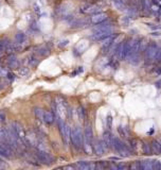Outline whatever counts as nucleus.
Wrapping results in <instances>:
<instances>
[{"label":"nucleus","instance_id":"1","mask_svg":"<svg viewBox=\"0 0 161 170\" xmlns=\"http://www.w3.org/2000/svg\"><path fill=\"white\" fill-rule=\"evenodd\" d=\"M70 139H71L72 143L75 149H81L82 146L84 145V135H83L82 130L79 127H74L71 130V136H70Z\"/></svg>","mask_w":161,"mask_h":170},{"label":"nucleus","instance_id":"2","mask_svg":"<svg viewBox=\"0 0 161 170\" xmlns=\"http://www.w3.org/2000/svg\"><path fill=\"white\" fill-rule=\"evenodd\" d=\"M93 133H92V128L91 125H87L86 129H85L84 133V149L87 154L92 153V149H93Z\"/></svg>","mask_w":161,"mask_h":170},{"label":"nucleus","instance_id":"3","mask_svg":"<svg viewBox=\"0 0 161 170\" xmlns=\"http://www.w3.org/2000/svg\"><path fill=\"white\" fill-rule=\"evenodd\" d=\"M114 31V28L111 26H103L99 28L97 31L93 33L92 35V38L93 40H103L105 37L109 36V35L112 33Z\"/></svg>","mask_w":161,"mask_h":170},{"label":"nucleus","instance_id":"4","mask_svg":"<svg viewBox=\"0 0 161 170\" xmlns=\"http://www.w3.org/2000/svg\"><path fill=\"white\" fill-rule=\"evenodd\" d=\"M58 127H59V130H61L64 141H65L66 145H68L70 136H71V129H70V127L68 125H66L64 122V120L62 118H58Z\"/></svg>","mask_w":161,"mask_h":170},{"label":"nucleus","instance_id":"5","mask_svg":"<svg viewBox=\"0 0 161 170\" xmlns=\"http://www.w3.org/2000/svg\"><path fill=\"white\" fill-rule=\"evenodd\" d=\"M34 156L36 157V159L38 162L42 163V164H46V165L52 164L53 161H54V158H53L48 152L42 151V150H39V149L34 152Z\"/></svg>","mask_w":161,"mask_h":170},{"label":"nucleus","instance_id":"6","mask_svg":"<svg viewBox=\"0 0 161 170\" xmlns=\"http://www.w3.org/2000/svg\"><path fill=\"white\" fill-rule=\"evenodd\" d=\"M112 148L116 149L117 151L119 152L122 156H130V152H128V150H127L126 146H125L124 143L120 140L119 138L114 137V147H112Z\"/></svg>","mask_w":161,"mask_h":170},{"label":"nucleus","instance_id":"7","mask_svg":"<svg viewBox=\"0 0 161 170\" xmlns=\"http://www.w3.org/2000/svg\"><path fill=\"white\" fill-rule=\"evenodd\" d=\"M117 55L120 60H124L127 58V52H128V47H127V42H123L121 45H119L116 49Z\"/></svg>","mask_w":161,"mask_h":170},{"label":"nucleus","instance_id":"8","mask_svg":"<svg viewBox=\"0 0 161 170\" xmlns=\"http://www.w3.org/2000/svg\"><path fill=\"white\" fill-rule=\"evenodd\" d=\"M0 156L6 157V158L12 157L13 156V150H12V148L9 145L0 143Z\"/></svg>","mask_w":161,"mask_h":170},{"label":"nucleus","instance_id":"9","mask_svg":"<svg viewBox=\"0 0 161 170\" xmlns=\"http://www.w3.org/2000/svg\"><path fill=\"white\" fill-rule=\"evenodd\" d=\"M107 149L108 148L106 147L103 140H97L94 143V145H93V150H94V153L97 155H103Z\"/></svg>","mask_w":161,"mask_h":170},{"label":"nucleus","instance_id":"10","mask_svg":"<svg viewBox=\"0 0 161 170\" xmlns=\"http://www.w3.org/2000/svg\"><path fill=\"white\" fill-rule=\"evenodd\" d=\"M114 136L112 135L110 132H108V131L103 134V139H102V140L104 141V143L106 145L107 148L114 147Z\"/></svg>","mask_w":161,"mask_h":170},{"label":"nucleus","instance_id":"11","mask_svg":"<svg viewBox=\"0 0 161 170\" xmlns=\"http://www.w3.org/2000/svg\"><path fill=\"white\" fill-rule=\"evenodd\" d=\"M158 51H159V48L157 47V46H150V47L146 49V56H147L148 58H151V60L156 58Z\"/></svg>","mask_w":161,"mask_h":170},{"label":"nucleus","instance_id":"12","mask_svg":"<svg viewBox=\"0 0 161 170\" xmlns=\"http://www.w3.org/2000/svg\"><path fill=\"white\" fill-rule=\"evenodd\" d=\"M107 19V14L106 13H98V14H94L91 18V21L93 24H101Z\"/></svg>","mask_w":161,"mask_h":170},{"label":"nucleus","instance_id":"13","mask_svg":"<svg viewBox=\"0 0 161 170\" xmlns=\"http://www.w3.org/2000/svg\"><path fill=\"white\" fill-rule=\"evenodd\" d=\"M8 65L10 68H18V60L16 58V56L14 54H10L8 56Z\"/></svg>","mask_w":161,"mask_h":170},{"label":"nucleus","instance_id":"14","mask_svg":"<svg viewBox=\"0 0 161 170\" xmlns=\"http://www.w3.org/2000/svg\"><path fill=\"white\" fill-rule=\"evenodd\" d=\"M42 121H45L47 125H51L54 122V115H53L52 112H49V111H46L44 113V119Z\"/></svg>","mask_w":161,"mask_h":170},{"label":"nucleus","instance_id":"15","mask_svg":"<svg viewBox=\"0 0 161 170\" xmlns=\"http://www.w3.org/2000/svg\"><path fill=\"white\" fill-rule=\"evenodd\" d=\"M88 47V42L87 40H81L75 47V50L79 51V53H83Z\"/></svg>","mask_w":161,"mask_h":170},{"label":"nucleus","instance_id":"16","mask_svg":"<svg viewBox=\"0 0 161 170\" xmlns=\"http://www.w3.org/2000/svg\"><path fill=\"white\" fill-rule=\"evenodd\" d=\"M114 36H107V37H105V38H103V40H102V47L103 48H108L109 46H111V42H114Z\"/></svg>","mask_w":161,"mask_h":170},{"label":"nucleus","instance_id":"17","mask_svg":"<svg viewBox=\"0 0 161 170\" xmlns=\"http://www.w3.org/2000/svg\"><path fill=\"white\" fill-rule=\"evenodd\" d=\"M77 167H79V169H93V168H95V166L86 162H79V164H77Z\"/></svg>","mask_w":161,"mask_h":170},{"label":"nucleus","instance_id":"18","mask_svg":"<svg viewBox=\"0 0 161 170\" xmlns=\"http://www.w3.org/2000/svg\"><path fill=\"white\" fill-rule=\"evenodd\" d=\"M26 34H24V33H17L15 36V42L17 44H24L26 42Z\"/></svg>","mask_w":161,"mask_h":170},{"label":"nucleus","instance_id":"19","mask_svg":"<svg viewBox=\"0 0 161 170\" xmlns=\"http://www.w3.org/2000/svg\"><path fill=\"white\" fill-rule=\"evenodd\" d=\"M153 164L154 162H152V161H142L140 164V168H143V169H153Z\"/></svg>","mask_w":161,"mask_h":170},{"label":"nucleus","instance_id":"20","mask_svg":"<svg viewBox=\"0 0 161 170\" xmlns=\"http://www.w3.org/2000/svg\"><path fill=\"white\" fill-rule=\"evenodd\" d=\"M34 113H35V116L38 120H42L44 119V113L45 111H42L40 107H35L34 109Z\"/></svg>","mask_w":161,"mask_h":170},{"label":"nucleus","instance_id":"21","mask_svg":"<svg viewBox=\"0 0 161 170\" xmlns=\"http://www.w3.org/2000/svg\"><path fill=\"white\" fill-rule=\"evenodd\" d=\"M49 53H50V50H49L47 47H42V48H39V49L37 50V54H39V55H42V56L48 55Z\"/></svg>","mask_w":161,"mask_h":170},{"label":"nucleus","instance_id":"22","mask_svg":"<svg viewBox=\"0 0 161 170\" xmlns=\"http://www.w3.org/2000/svg\"><path fill=\"white\" fill-rule=\"evenodd\" d=\"M143 151L145 154H151L152 153V147L146 143H143Z\"/></svg>","mask_w":161,"mask_h":170},{"label":"nucleus","instance_id":"23","mask_svg":"<svg viewBox=\"0 0 161 170\" xmlns=\"http://www.w3.org/2000/svg\"><path fill=\"white\" fill-rule=\"evenodd\" d=\"M77 113H79V117L81 120H84L85 119V111L83 109L82 106H79V109H77Z\"/></svg>","mask_w":161,"mask_h":170},{"label":"nucleus","instance_id":"24","mask_svg":"<svg viewBox=\"0 0 161 170\" xmlns=\"http://www.w3.org/2000/svg\"><path fill=\"white\" fill-rule=\"evenodd\" d=\"M38 62H39V60H38L37 58H35V56H31V58H30L29 63L31 64V66H36L37 64H38Z\"/></svg>","mask_w":161,"mask_h":170},{"label":"nucleus","instance_id":"25","mask_svg":"<svg viewBox=\"0 0 161 170\" xmlns=\"http://www.w3.org/2000/svg\"><path fill=\"white\" fill-rule=\"evenodd\" d=\"M29 73V68H26V67H21L19 68V74L20 76H26V74Z\"/></svg>","mask_w":161,"mask_h":170},{"label":"nucleus","instance_id":"26","mask_svg":"<svg viewBox=\"0 0 161 170\" xmlns=\"http://www.w3.org/2000/svg\"><path fill=\"white\" fill-rule=\"evenodd\" d=\"M6 119V114H5L4 109H1L0 111V122H4Z\"/></svg>","mask_w":161,"mask_h":170},{"label":"nucleus","instance_id":"27","mask_svg":"<svg viewBox=\"0 0 161 170\" xmlns=\"http://www.w3.org/2000/svg\"><path fill=\"white\" fill-rule=\"evenodd\" d=\"M106 123H107V128L110 129L111 125H112V116H111V115L107 116V118H106Z\"/></svg>","mask_w":161,"mask_h":170},{"label":"nucleus","instance_id":"28","mask_svg":"<svg viewBox=\"0 0 161 170\" xmlns=\"http://www.w3.org/2000/svg\"><path fill=\"white\" fill-rule=\"evenodd\" d=\"M156 60H157V61H161V50H160V49H159L158 53H157Z\"/></svg>","mask_w":161,"mask_h":170},{"label":"nucleus","instance_id":"29","mask_svg":"<svg viewBox=\"0 0 161 170\" xmlns=\"http://www.w3.org/2000/svg\"><path fill=\"white\" fill-rule=\"evenodd\" d=\"M6 76H8V79H10V80H13V79H15V76H14L13 73H6Z\"/></svg>","mask_w":161,"mask_h":170},{"label":"nucleus","instance_id":"30","mask_svg":"<svg viewBox=\"0 0 161 170\" xmlns=\"http://www.w3.org/2000/svg\"><path fill=\"white\" fill-rule=\"evenodd\" d=\"M159 141V143H160V150H161V140H158Z\"/></svg>","mask_w":161,"mask_h":170}]
</instances>
